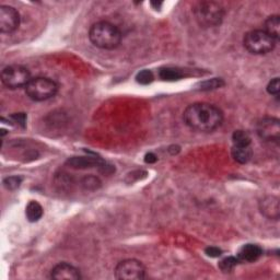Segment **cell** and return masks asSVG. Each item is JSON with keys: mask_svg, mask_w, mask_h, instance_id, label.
<instances>
[{"mask_svg": "<svg viewBox=\"0 0 280 280\" xmlns=\"http://www.w3.org/2000/svg\"><path fill=\"white\" fill-rule=\"evenodd\" d=\"M267 91L271 95H277L280 91V83H279V78H274L267 86Z\"/></svg>", "mask_w": 280, "mask_h": 280, "instance_id": "cell-24", "label": "cell"}, {"mask_svg": "<svg viewBox=\"0 0 280 280\" xmlns=\"http://www.w3.org/2000/svg\"><path fill=\"white\" fill-rule=\"evenodd\" d=\"M145 161L147 162V163H154V162L157 161V157L154 156L153 153H148V154H147V156H146Z\"/></svg>", "mask_w": 280, "mask_h": 280, "instance_id": "cell-27", "label": "cell"}, {"mask_svg": "<svg viewBox=\"0 0 280 280\" xmlns=\"http://www.w3.org/2000/svg\"><path fill=\"white\" fill-rule=\"evenodd\" d=\"M31 73L27 68L21 65L7 66L2 72V81L8 89H20L25 88L31 80Z\"/></svg>", "mask_w": 280, "mask_h": 280, "instance_id": "cell-6", "label": "cell"}, {"mask_svg": "<svg viewBox=\"0 0 280 280\" xmlns=\"http://www.w3.org/2000/svg\"><path fill=\"white\" fill-rule=\"evenodd\" d=\"M232 158L241 164L247 163L253 157V150L250 146H233L231 150Z\"/></svg>", "mask_w": 280, "mask_h": 280, "instance_id": "cell-14", "label": "cell"}, {"mask_svg": "<svg viewBox=\"0 0 280 280\" xmlns=\"http://www.w3.org/2000/svg\"><path fill=\"white\" fill-rule=\"evenodd\" d=\"M159 76L162 80H164V81H175V80L182 79L183 76H184V73L178 68L166 67V68L160 69Z\"/></svg>", "mask_w": 280, "mask_h": 280, "instance_id": "cell-17", "label": "cell"}, {"mask_svg": "<svg viewBox=\"0 0 280 280\" xmlns=\"http://www.w3.org/2000/svg\"><path fill=\"white\" fill-rule=\"evenodd\" d=\"M195 19L203 27H215L221 24L225 17L223 7L216 2L200 3L194 9Z\"/></svg>", "mask_w": 280, "mask_h": 280, "instance_id": "cell-3", "label": "cell"}, {"mask_svg": "<svg viewBox=\"0 0 280 280\" xmlns=\"http://www.w3.org/2000/svg\"><path fill=\"white\" fill-rule=\"evenodd\" d=\"M260 209L263 215L268 219H279V200L276 196H267L262 200L260 204Z\"/></svg>", "mask_w": 280, "mask_h": 280, "instance_id": "cell-12", "label": "cell"}, {"mask_svg": "<svg viewBox=\"0 0 280 280\" xmlns=\"http://www.w3.org/2000/svg\"><path fill=\"white\" fill-rule=\"evenodd\" d=\"M206 254H207L209 257H219L222 252H221V249L216 247V246H209L206 248Z\"/></svg>", "mask_w": 280, "mask_h": 280, "instance_id": "cell-26", "label": "cell"}, {"mask_svg": "<svg viewBox=\"0 0 280 280\" xmlns=\"http://www.w3.org/2000/svg\"><path fill=\"white\" fill-rule=\"evenodd\" d=\"M89 39L95 47L114 49L119 47L122 42V32L110 22L100 21L90 27Z\"/></svg>", "mask_w": 280, "mask_h": 280, "instance_id": "cell-2", "label": "cell"}, {"mask_svg": "<svg viewBox=\"0 0 280 280\" xmlns=\"http://www.w3.org/2000/svg\"><path fill=\"white\" fill-rule=\"evenodd\" d=\"M256 131L266 142H278L280 137L279 120L275 117H264L257 123Z\"/></svg>", "mask_w": 280, "mask_h": 280, "instance_id": "cell-9", "label": "cell"}, {"mask_svg": "<svg viewBox=\"0 0 280 280\" xmlns=\"http://www.w3.org/2000/svg\"><path fill=\"white\" fill-rule=\"evenodd\" d=\"M277 41L264 30H253L244 35L243 45L253 55H265L274 50Z\"/></svg>", "mask_w": 280, "mask_h": 280, "instance_id": "cell-4", "label": "cell"}, {"mask_svg": "<svg viewBox=\"0 0 280 280\" xmlns=\"http://www.w3.org/2000/svg\"><path fill=\"white\" fill-rule=\"evenodd\" d=\"M21 183L22 178H20V176H9V178H6L4 180V186L9 190H14L20 187Z\"/></svg>", "mask_w": 280, "mask_h": 280, "instance_id": "cell-21", "label": "cell"}, {"mask_svg": "<svg viewBox=\"0 0 280 280\" xmlns=\"http://www.w3.org/2000/svg\"><path fill=\"white\" fill-rule=\"evenodd\" d=\"M115 277L121 280H142L146 277V267L138 260H124L116 265Z\"/></svg>", "mask_w": 280, "mask_h": 280, "instance_id": "cell-7", "label": "cell"}, {"mask_svg": "<svg viewBox=\"0 0 280 280\" xmlns=\"http://www.w3.org/2000/svg\"><path fill=\"white\" fill-rule=\"evenodd\" d=\"M20 25V13L11 6H0V31L10 34L18 30Z\"/></svg>", "mask_w": 280, "mask_h": 280, "instance_id": "cell-8", "label": "cell"}, {"mask_svg": "<svg viewBox=\"0 0 280 280\" xmlns=\"http://www.w3.org/2000/svg\"><path fill=\"white\" fill-rule=\"evenodd\" d=\"M43 207L38 202L31 201L27 204L25 208V215L30 222H36V221H39L43 217Z\"/></svg>", "mask_w": 280, "mask_h": 280, "instance_id": "cell-16", "label": "cell"}, {"mask_svg": "<svg viewBox=\"0 0 280 280\" xmlns=\"http://www.w3.org/2000/svg\"><path fill=\"white\" fill-rule=\"evenodd\" d=\"M233 146H250L252 138L246 130H235L232 135Z\"/></svg>", "mask_w": 280, "mask_h": 280, "instance_id": "cell-18", "label": "cell"}, {"mask_svg": "<svg viewBox=\"0 0 280 280\" xmlns=\"http://www.w3.org/2000/svg\"><path fill=\"white\" fill-rule=\"evenodd\" d=\"M183 120L187 126L196 131L211 132L218 129L223 122V113L210 103H194L183 113Z\"/></svg>", "mask_w": 280, "mask_h": 280, "instance_id": "cell-1", "label": "cell"}, {"mask_svg": "<svg viewBox=\"0 0 280 280\" xmlns=\"http://www.w3.org/2000/svg\"><path fill=\"white\" fill-rule=\"evenodd\" d=\"M225 82L221 79H211L209 81H205L202 86V90H210V89H218V88L222 87Z\"/></svg>", "mask_w": 280, "mask_h": 280, "instance_id": "cell-23", "label": "cell"}, {"mask_svg": "<svg viewBox=\"0 0 280 280\" xmlns=\"http://www.w3.org/2000/svg\"><path fill=\"white\" fill-rule=\"evenodd\" d=\"M67 164L72 169H91V167H104L106 163L100 158L94 157H73L67 161Z\"/></svg>", "mask_w": 280, "mask_h": 280, "instance_id": "cell-11", "label": "cell"}, {"mask_svg": "<svg viewBox=\"0 0 280 280\" xmlns=\"http://www.w3.org/2000/svg\"><path fill=\"white\" fill-rule=\"evenodd\" d=\"M136 79H137L138 83L146 86V85L151 83L153 81V79H154V77H153V73L150 70H143V71H140L138 73Z\"/></svg>", "mask_w": 280, "mask_h": 280, "instance_id": "cell-22", "label": "cell"}, {"mask_svg": "<svg viewBox=\"0 0 280 280\" xmlns=\"http://www.w3.org/2000/svg\"><path fill=\"white\" fill-rule=\"evenodd\" d=\"M81 185L85 189H89V190H93L97 189L101 186V182L98 178H95V176H86V178L82 179V182H81Z\"/></svg>", "mask_w": 280, "mask_h": 280, "instance_id": "cell-20", "label": "cell"}, {"mask_svg": "<svg viewBox=\"0 0 280 280\" xmlns=\"http://www.w3.org/2000/svg\"><path fill=\"white\" fill-rule=\"evenodd\" d=\"M58 91V85L47 77H35L25 87V93L35 102H43L54 98Z\"/></svg>", "mask_w": 280, "mask_h": 280, "instance_id": "cell-5", "label": "cell"}, {"mask_svg": "<svg viewBox=\"0 0 280 280\" xmlns=\"http://www.w3.org/2000/svg\"><path fill=\"white\" fill-rule=\"evenodd\" d=\"M50 278L56 280H79L81 279V275L77 267L72 266V265L68 263H61L56 265V266L51 269Z\"/></svg>", "mask_w": 280, "mask_h": 280, "instance_id": "cell-10", "label": "cell"}, {"mask_svg": "<svg viewBox=\"0 0 280 280\" xmlns=\"http://www.w3.org/2000/svg\"><path fill=\"white\" fill-rule=\"evenodd\" d=\"M263 254V249L261 246L256 244H245L241 247L238 254L239 262L253 263L260 259Z\"/></svg>", "mask_w": 280, "mask_h": 280, "instance_id": "cell-13", "label": "cell"}, {"mask_svg": "<svg viewBox=\"0 0 280 280\" xmlns=\"http://www.w3.org/2000/svg\"><path fill=\"white\" fill-rule=\"evenodd\" d=\"M238 263H239V260L237 257H233V256L226 257L225 260H222L219 263V268L223 272H230L231 270H233L235 266H237Z\"/></svg>", "mask_w": 280, "mask_h": 280, "instance_id": "cell-19", "label": "cell"}, {"mask_svg": "<svg viewBox=\"0 0 280 280\" xmlns=\"http://www.w3.org/2000/svg\"><path fill=\"white\" fill-rule=\"evenodd\" d=\"M11 120L13 123L18 124L21 127H25V123H26V116L24 113H18V114H13L11 116Z\"/></svg>", "mask_w": 280, "mask_h": 280, "instance_id": "cell-25", "label": "cell"}, {"mask_svg": "<svg viewBox=\"0 0 280 280\" xmlns=\"http://www.w3.org/2000/svg\"><path fill=\"white\" fill-rule=\"evenodd\" d=\"M264 31L268 33L272 39H275L277 42L279 40L280 34V18L279 16H270L265 21Z\"/></svg>", "mask_w": 280, "mask_h": 280, "instance_id": "cell-15", "label": "cell"}]
</instances>
